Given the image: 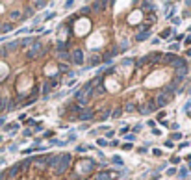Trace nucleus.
Listing matches in <instances>:
<instances>
[{"instance_id": "1", "label": "nucleus", "mask_w": 191, "mask_h": 180, "mask_svg": "<svg viewBox=\"0 0 191 180\" xmlns=\"http://www.w3.org/2000/svg\"><path fill=\"white\" fill-rule=\"evenodd\" d=\"M69 163H71V154H63V156H59V162H58L56 167H54V173H56V175L63 173V171H65V169L69 167Z\"/></svg>"}, {"instance_id": "2", "label": "nucleus", "mask_w": 191, "mask_h": 180, "mask_svg": "<svg viewBox=\"0 0 191 180\" xmlns=\"http://www.w3.org/2000/svg\"><path fill=\"white\" fill-rule=\"evenodd\" d=\"M26 54H28V58H35L39 54H43V45H41V43H34V47H32Z\"/></svg>"}, {"instance_id": "3", "label": "nucleus", "mask_w": 191, "mask_h": 180, "mask_svg": "<svg viewBox=\"0 0 191 180\" xmlns=\"http://www.w3.org/2000/svg\"><path fill=\"white\" fill-rule=\"evenodd\" d=\"M93 165H95V162L93 160H82L80 162V165H78V171L80 173H83V171H91V169H93Z\"/></svg>"}, {"instance_id": "4", "label": "nucleus", "mask_w": 191, "mask_h": 180, "mask_svg": "<svg viewBox=\"0 0 191 180\" xmlns=\"http://www.w3.org/2000/svg\"><path fill=\"white\" fill-rule=\"evenodd\" d=\"M71 61L76 63V65H82V63H83V52L82 50H74L72 56H71Z\"/></svg>"}, {"instance_id": "5", "label": "nucleus", "mask_w": 191, "mask_h": 180, "mask_svg": "<svg viewBox=\"0 0 191 180\" xmlns=\"http://www.w3.org/2000/svg\"><path fill=\"white\" fill-rule=\"evenodd\" d=\"M169 102H171V97H167V95H158L156 97V106H160V108H163V106H167Z\"/></svg>"}, {"instance_id": "6", "label": "nucleus", "mask_w": 191, "mask_h": 180, "mask_svg": "<svg viewBox=\"0 0 191 180\" xmlns=\"http://www.w3.org/2000/svg\"><path fill=\"white\" fill-rule=\"evenodd\" d=\"M78 119H82V121H89V119H93V111H91V110H82V113L78 115Z\"/></svg>"}, {"instance_id": "7", "label": "nucleus", "mask_w": 191, "mask_h": 180, "mask_svg": "<svg viewBox=\"0 0 191 180\" xmlns=\"http://www.w3.org/2000/svg\"><path fill=\"white\" fill-rule=\"evenodd\" d=\"M78 24H80L78 26V34H83V30H86V32L89 30V20H83L82 19V20H78Z\"/></svg>"}, {"instance_id": "8", "label": "nucleus", "mask_w": 191, "mask_h": 180, "mask_svg": "<svg viewBox=\"0 0 191 180\" xmlns=\"http://www.w3.org/2000/svg\"><path fill=\"white\" fill-rule=\"evenodd\" d=\"M148 35H150V30H141V32H139V34H137L135 37H137V41H145Z\"/></svg>"}, {"instance_id": "9", "label": "nucleus", "mask_w": 191, "mask_h": 180, "mask_svg": "<svg viewBox=\"0 0 191 180\" xmlns=\"http://www.w3.org/2000/svg\"><path fill=\"white\" fill-rule=\"evenodd\" d=\"M23 17H24V13L20 11V9H13V11H11V20H19Z\"/></svg>"}, {"instance_id": "10", "label": "nucleus", "mask_w": 191, "mask_h": 180, "mask_svg": "<svg viewBox=\"0 0 191 180\" xmlns=\"http://www.w3.org/2000/svg\"><path fill=\"white\" fill-rule=\"evenodd\" d=\"M110 178H111V175H110V173H106V171H102V173L97 175V180H110Z\"/></svg>"}, {"instance_id": "11", "label": "nucleus", "mask_w": 191, "mask_h": 180, "mask_svg": "<svg viewBox=\"0 0 191 180\" xmlns=\"http://www.w3.org/2000/svg\"><path fill=\"white\" fill-rule=\"evenodd\" d=\"M108 89H115V91H117V89H119V84L110 78V80H108Z\"/></svg>"}, {"instance_id": "12", "label": "nucleus", "mask_w": 191, "mask_h": 180, "mask_svg": "<svg viewBox=\"0 0 191 180\" xmlns=\"http://www.w3.org/2000/svg\"><path fill=\"white\" fill-rule=\"evenodd\" d=\"M6 75H8V67L4 65V63H2V61H0V80H2V78H4Z\"/></svg>"}, {"instance_id": "13", "label": "nucleus", "mask_w": 191, "mask_h": 180, "mask_svg": "<svg viewBox=\"0 0 191 180\" xmlns=\"http://www.w3.org/2000/svg\"><path fill=\"white\" fill-rule=\"evenodd\" d=\"M56 48H58V52H59V54H63V52L67 50V45H65V43H61V41H58V45H56Z\"/></svg>"}, {"instance_id": "14", "label": "nucleus", "mask_w": 191, "mask_h": 180, "mask_svg": "<svg viewBox=\"0 0 191 180\" xmlns=\"http://www.w3.org/2000/svg\"><path fill=\"white\" fill-rule=\"evenodd\" d=\"M58 162H59V156H50L47 163H48V165H54V167H56V163H58Z\"/></svg>"}, {"instance_id": "15", "label": "nucleus", "mask_w": 191, "mask_h": 180, "mask_svg": "<svg viewBox=\"0 0 191 180\" xmlns=\"http://www.w3.org/2000/svg\"><path fill=\"white\" fill-rule=\"evenodd\" d=\"M154 108H156L154 104H147V106H143V108H141V111H143V113H148V111H152Z\"/></svg>"}, {"instance_id": "16", "label": "nucleus", "mask_w": 191, "mask_h": 180, "mask_svg": "<svg viewBox=\"0 0 191 180\" xmlns=\"http://www.w3.org/2000/svg\"><path fill=\"white\" fill-rule=\"evenodd\" d=\"M174 59H176L174 54H167V56H163V61H165V63H173Z\"/></svg>"}, {"instance_id": "17", "label": "nucleus", "mask_w": 191, "mask_h": 180, "mask_svg": "<svg viewBox=\"0 0 191 180\" xmlns=\"http://www.w3.org/2000/svg\"><path fill=\"white\" fill-rule=\"evenodd\" d=\"M124 111H128V113H130V111H134V104H130V102H128V104L124 106Z\"/></svg>"}, {"instance_id": "18", "label": "nucleus", "mask_w": 191, "mask_h": 180, "mask_svg": "<svg viewBox=\"0 0 191 180\" xmlns=\"http://www.w3.org/2000/svg\"><path fill=\"white\" fill-rule=\"evenodd\" d=\"M113 163H119V165H123V160H121V156H113Z\"/></svg>"}, {"instance_id": "19", "label": "nucleus", "mask_w": 191, "mask_h": 180, "mask_svg": "<svg viewBox=\"0 0 191 180\" xmlns=\"http://www.w3.org/2000/svg\"><path fill=\"white\" fill-rule=\"evenodd\" d=\"M186 175H187V169H180V173H178V176H180V178H184Z\"/></svg>"}, {"instance_id": "20", "label": "nucleus", "mask_w": 191, "mask_h": 180, "mask_svg": "<svg viewBox=\"0 0 191 180\" xmlns=\"http://www.w3.org/2000/svg\"><path fill=\"white\" fill-rule=\"evenodd\" d=\"M34 6H35V8H45L47 2H34Z\"/></svg>"}, {"instance_id": "21", "label": "nucleus", "mask_w": 191, "mask_h": 180, "mask_svg": "<svg viewBox=\"0 0 191 180\" xmlns=\"http://www.w3.org/2000/svg\"><path fill=\"white\" fill-rule=\"evenodd\" d=\"M97 143H99L100 147H106V145H108V141H106V139H102V137H100V139H99Z\"/></svg>"}, {"instance_id": "22", "label": "nucleus", "mask_w": 191, "mask_h": 180, "mask_svg": "<svg viewBox=\"0 0 191 180\" xmlns=\"http://www.w3.org/2000/svg\"><path fill=\"white\" fill-rule=\"evenodd\" d=\"M4 106H6V100H4V99H0V111L4 110Z\"/></svg>"}, {"instance_id": "23", "label": "nucleus", "mask_w": 191, "mask_h": 180, "mask_svg": "<svg viewBox=\"0 0 191 180\" xmlns=\"http://www.w3.org/2000/svg\"><path fill=\"white\" fill-rule=\"evenodd\" d=\"M121 113H123L121 110H115V111H113V117H121Z\"/></svg>"}, {"instance_id": "24", "label": "nucleus", "mask_w": 191, "mask_h": 180, "mask_svg": "<svg viewBox=\"0 0 191 180\" xmlns=\"http://www.w3.org/2000/svg\"><path fill=\"white\" fill-rule=\"evenodd\" d=\"M174 173H176V169H174V167H171V169L167 171V175H174Z\"/></svg>"}, {"instance_id": "25", "label": "nucleus", "mask_w": 191, "mask_h": 180, "mask_svg": "<svg viewBox=\"0 0 191 180\" xmlns=\"http://www.w3.org/2000/svg\"><path fill=\"white\" fill-rule=\"evenodd\" d=\"M169 48H171V50H178V48H180V47H178V45H176V43H173V45H171V47H169Z\"/></svg>"}, {"instance_id": "26", "label": "nucleus", "mask_w": 191, "mask_h": 180, "mask_svg": "<svg viewBox=\"0 0 191 180\" xmlns=\"http://www.w3.org/2000/svg\"><path fill=\"white\" fill-rule=\"evenodd\" d=\"M186 45H191V35H187V37H186Z\"/></svg>"}, {"instance_id": "27", "label": "nucleus", "mask_w": 191, "mask_h": 180, "mask_svg": "<svg viewBox=\"0 0 191 180\" xmlns=\"http://www.w3.org/2000/svg\"><path fill=\"white\" fill-rule=\"evenodd\" d=\"M187 167H189V169H191V160H189V163H187Z\"/></svg>"}]
</instances>
